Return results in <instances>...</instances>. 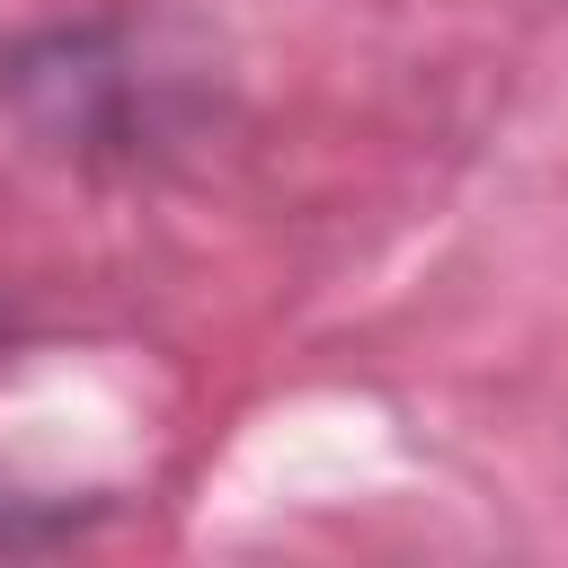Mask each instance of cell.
Wrapping results in <instances>:
<instances>
[{
  "label": "cell",
  "instance_id": "cell-1",
  "mask_svg": "<svg viewBox=\"0 0 568 568\" xmlns=\"http://www.w3.org/2000/svg\"><path fill=\"white\" fill-rule=\"evenodd\" d=\"M0 89L53 151H142L160 133V80L133 71V53L106 27L27 36L0 62Z\"/></svg>",
  "mask_w": 568,
  "mask_h": 568
}]
</instances>
